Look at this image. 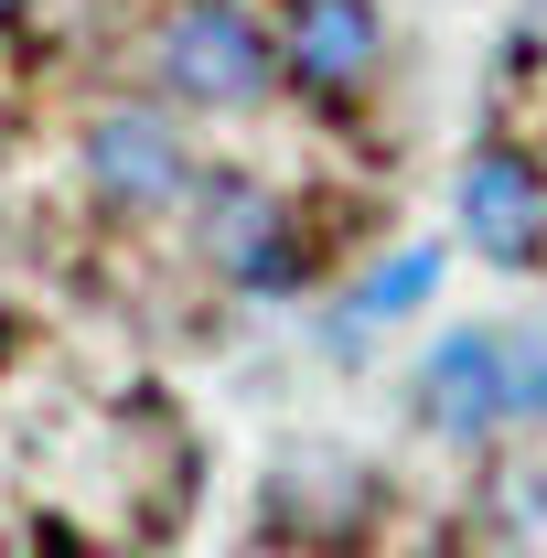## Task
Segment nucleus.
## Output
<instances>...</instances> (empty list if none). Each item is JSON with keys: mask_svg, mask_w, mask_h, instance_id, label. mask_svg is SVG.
<instances>
[{"mask_svg": "<svg viewBox=\"0 0 547 558\" xmlns=\"http://www.w3.org/2000/svg\"><path fill=\"white\" fill-rule=\"evenodd\" d=\"M0 22H11V0H0Z\"/></svg>", "mask_w": 547, "mask_h": 558, "instance_id": "obj_9", "label": "nucleus"}, {"mask_svg": "<svg viewBox=\"0 0 547 558\" xmlns=\"http://www.w3.org/2000/svg\"><path fill=\"white\" fill-rule=\"evenodd\" d=\"M429 279H440V258H429V247H398L387 269L343 301V333H354V323H387V312H418V301H429Z\"/></svg>", "mask_w": 547, "mask_h": 558, "instance_id": "obj_6", "label": "nucleus"}, {"mask_svg": "<svg viewBox=\"0 0 547 558\" xmlns=\"http://www.w3.org/2000/svg\"><path fill=\"white\" fill-rule=\"evenodd\" d=\"M418 409L440 418V429H515V418H547V354L515 344V333H451V344H429L418 365Z\"/></svg>", "mask_w": 547, "mask_h": 558, "instance_id": "obj_2", "label": "nucleus"}, {"mask_svg": "<svg viewBox=\"0 0 547 558\" xmlns=\"http://www.w3.org/2000/svg\"><path fill=\"white\" fill-rule=\"evenodd\" d=\"M86 172H97V194L119 215H150V205H172V194L194 183L172 119H150V108H108V119L86 130Z\"/></svg>", "mask_w": 547, "mask_h": 558, "instance_id": "obj_4", "label": "nucleus"}, {"mask_svg": "<svg viewBox=\"0 0 547 558\" xmlns=\"http://www.w3.org/2000/svg\"><path fill=\"white\" fill-rule=\"evenodd\" d=\"M279 65L301 75V86H323V97H354V86L376 75V11H365V0H290Z\"/></svg>", "mask_w": 547, "mask_h": 558, "instance_id": "obj_5", "label": "nucleus"}, {"mask_svg": "<svg viewBox=\"0 0 547 558\" xmlns=\"http://www.w3.org/2000/svg\"><path fill=\"white\" fill-rule=\"evenodd\" d=\"M0 344H11V323H0Z\"/></svg>", "mask_w": 547, "mask_h": 558, "instance_id": "obj_8", "label": "nucleus"}, {"mask_svg": "<svg viewBox=\"0 0 547 558\" xmlns=\"http://www.w3.org/2000/svg\"><path fill=\"white\" fill-rule=\"evenodd\" d=\"M44 558H86V548H75V537H44Z\"/></svg>", "mask_w": 547, "mask_h": 558, "instance_id": "obj_7", "label": "nucleus"}, {"mask_svg": "<svg viewBox=\"0 0 547 558\" xmlns=\"http://www.w3.org/2000/svg\"><path fill=\"white\" fill-rule=\"evenodd\" d=\"M269 65H279V44L247 0H183L161 22V44H150V75L172 97H194V108H258Z\"/></svg>", "mask_w": 547, "mask_h": 558, "instance_id": "obj_1", "label": "nucleus"}, {"mask_svg": "<svg viewBox=\"0 0 547 558\" xmlns=\"http://www.w3.org/2000/svg\"><path fill=\"white\" fill-rule=\"evenodd\" d=\"M462 236H473L483 258H505V269H526L547 247V172L526 150H473V172H462Z\"/></svg>", "mask_w": 547, "mask_h": 558, "instance_id": "obj_3", "label": "nucleus"}]
</instances>
